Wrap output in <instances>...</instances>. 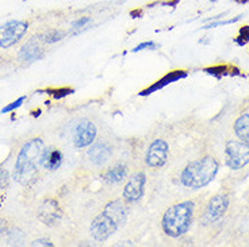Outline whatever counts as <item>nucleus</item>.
<instances>
[{"mask_svg":"<svg viewBox=\"0 0 249 247\" xmlns=\"http://www.w3.org/2000/svg\"><path fill=\"white\" fill-rule=\"evenodd\" d=\"M240 38H245V42L249 41V27L248 26H245L241 29V37Z\"/></svg>","mask_w":249,"mask_h":247,"instance_id":"a878e982","label":"nucleus"},{"mask_svg":"<svg viewBox=\"0 0 249 247\" xmlns=\"http://www.w3.org/2000/svg\"><path fill=\"white\" fill-rule=\"evenodd\" d=\"M52 95L56 98V99H61L64 96H67L69 93L73 92V89H71V88H64V89H56V91H50Z\"/></svg>","mask_w":249,"mask_h":247,"instance_id":"aec40b11","label":"nucleus"},{"mask_svg":"<svg viewBox=\"0 0 249 247\" xmlns=\"http://www.w3.org/2000/svg\"><path fill=\"white\" fill-rule=\"evenodd\" d=\"M168 143L162 139H157L152 143L146 153V165L152 169H159L165 165L168 160Z\"/></svg>","mask_w":249,"mask_h":247,"instance_id":"0eeeda50","label":"nucleus"},{"mask_svg":"<svg viewBox=\"0 0 249 247\" xmlns=\"http://www.w3.org/2000/svg\"><path fill=\"white\" fill-rule=\"evenodd\" d=\"M112 154V150L111 148L106 145V143H102L98 142L92 145L89 150L87 151V157L88 160L92 162L93 165H96V166H103V165H106L107 161L111 158Z\"/></svg>","mask_w":249,"mask_h":247,"instance_id":"f8f14e48","label":"nucleus"},{"mask_svg":"<svg viewBox=\"0 0 249 247\" xmlns=\"http://www.w3.org/2000/svg\"><path fill=\"white\" fill-rule=\"evenodd\" d=\"M89 22H91V19L89 18H81L79 19V20H76L75 23L72 25V27H73V29H80V27H83L86 23H89Z\"/></svg>","mask_w":249,"mask_h":247,"instance_id":"5701e85b","label":"nucleus"},{"mask_svg":"<svg viewBox=\"0 0 249 247\" xmlns=\"http://www.w3.org/2000/svg\"><path fill=\"white\" fill-rule=\"evenodd\" d=\"M31 246H53V243L48 239H38L31 243Z\"/></svg>","mask_w":249,"mask_h":247,"instance_id":"b1692460","label":"nucleus"},{"mask_svg":"<svg viewBox=\"0 0 249 247\" xmlns=\"http://www.w3.org/2000/svg\"><path fill=\"white\" fill-rule=\"evenodd\" d=\"M64 35H65V34H64L62 31L50 30L49 33H46L42 38H44V41L46 42V44H54V42H57V41L62 39Z\"/></svg>","mask_w":249,"mask_h":247,"instance_id":"a211bd4d","label":"nucleus"},{"mask_svg":"<svg viewBox=\"0 0 249 247\" xmlns=\"http://www.w3.org/2000/svg\"><path fill=\"white\" fill-rule=\"evenodd\" d=\"M225 161L226 165L238 170L249 164V143L240 141H231L225 146Z\"/></svg>","mask_w":249,"mask_h":247,"instance_id":"39448f33","label":"nucleus"},{"mask_svg":"<svg viewBox=\"0 0 249 247\" xmlns=\"http://www.w3.org/2000/svg\"><path fill=\"white\" fill-rule=\"evenodd\" d=\"M44 56V51L42 49L38 46L36 42H29V44H26L22 50H20V53H19V57L23 60V61L27 62H33V61H37L39 58H42Z\"/></svg>","mask_w":249,"mask_h":247,"instance_id":"2eb2a0df","label":"nucleus"},{"mask_svg":"<svg viewBox=\"0 0 249 247\" xmlns=\"http://www.w3.org/2000/svg\"><path fill=\"white\" fill-rule=\"evenodd\" d=\"M126 220V208L121 200H114L106 205L99 216L91 224V235L95 241L105 242L111 236L122 223Z\"/></svg>","mask_w":249,"mask_h":247,"instance_id":"7ed1b4c3","label":"nucleus"},{"mask_svg":"<svg viewBox=\"0 0 249 247\" xmlns=\"http://www.w3.org/2000/svg\"><path fill=\"white\" fill-rule=\"evenodd\" d=\"M8 185V173L0 167V189H4Z\"/></svg>","mask_w":249,"mask_h":247,"instance_id":"412c9836","label":"nucleus"},{"mask_svg":"<svg viewBox=\"0 0 249 247\" xmlns=\"http://www.w3.org/2000/svg\"><path fill=\"white\" fill-rule=\"evenodd\" d=\"M45 146L41 139H31L19 151L18 158L14 169V180L22 185H27L34 180L38 173V166H41L42 153Z\"/></svg>","mask_w":249,"mask_h":247,"instance_id":"f257e3e1","label":"nucleus"},{"mask_svg":"<svg viewBox=\"0 0 249 247\" xmlns=\"http://www.w3.org/2000/svg\"><path fill=\"white\" fill-rule=\"evenodd\" d=\"M234 132L236 135L243 141V142L249 143V115L243 114L241 116L237 117L234 122Z\"/></svg>","mask_w":249,"mask_h":247,"instance_id":"dca6fc26","label":"nucleus"},{"mask_svg":"<svg viewBox=\"0 0 249 247\" xmlns=\"http://www.w3.org/2000/svg\"><path fill=\"white\" fill-rule=\"evenodd\" d=\"M7 231V222L4 219H0V236L6 234Z\"/></svg>","mask_w":249,"mask_h":247,"instance_id":"393cba45","label":"nucleus"},{"mask_svg":"<svg viewBox=\"0 0 249 247\" xmlns=\"http://www.w3.org/2000/svg\"><path fill=\"white\" fill-rule=\"evenodd\" d=\"M26 100V96H22V98H19L18 100H15V101H13L11 104L6 105L4 108H1V111H0V114H7V112H11L14 111V110H17V108H19L20 105H22V103Z\"/></svg>","mask_w":249,"mask_h":247,"instance_id":"6ab92c4d","label":"nucleus"},{"mask_svg":"<svg viewBox=\"0 0 249 247\" xmlns=\"http://www.w3.org/2000/svg\"><path fill=\"white\" fill-rule=\"evenodd\" d=\"M186 77H187V72H184V70H174V72H171V73H168L167 76H164L160 81L155 82L152 87H149L148 89L142 91L140 95H141V96L150 95V93H153L156 92V91H159V89H161V88H164L165 85H168V84H171V82H174V81H179L180 79H186Z\"/></svg>","mask_w":249,"mask_h":247,"instance_id":"4468645a","label":"nucleus"},{"mask_svg":"<svg viewBox=\"0 0 249 247\" xmlns=\"http://www.w3.org/2000/svg\"><path fill=\"white\" fill-rule=\"evenodd\" d=\"M62 164V153L57 148H45L42 153V160H41V166L45 167L46 170H56L61 166Z\"/></svg>","mask_w":249,"mask_h":247,"instance_id":"ddd939ff","label":"nucleus"},{"mask_svg":"<svg viewBox=\"0 0 249 247\" xmlns=\"http://www.w3.org/2000/svg\"><path fill=\"white\" fill-rule=\"evenodd\" d=\"M229 207V198L226 195H217L209 201L206 207L205 214H203V222L214 223L218 222L221 217L224 216L225 212Z\"/></svg>","mask_w":249,"mask_h":247,"instance_id":"6e6552de","label":"nucleus"},{"mask_svg":"<svg viewBox=\"0 0 249 247\" xmlns=\"http://www.w3.org/2000/svg\"><path fill=\"white\" fill-rule=\"evenodd\" d=\"M29 25L22 20H10L0 26V48H10L18 42L27 31Z\"/></svg>","mask_w":249,"mask_h":247,"instance_id":"423d86ee","label":"nucleus"},{"mask_svg":"<svg viewBox=\"0 0 249 247\" xmlns=\"http://www.w3.org/2000/svg\"><path fill=\"white\" fill-rule=\"evenodd\" d=\"M194 219V203L193 201H183L169 207L162 216V230L164 232L172 236L179 238L190 230Z\"/></svg>","mask_w":249,"mask_h":247,"instance_id":"20e7f679","label":"nucleus"},{"mask_svg":"<svg viewBox=\"0 0 249 247\" xmlns=\"http://www.w3.org/2000/svg\"><path fill=\"white\" fill-rule=\"evenodd\" d=\"M38 217L45 224L53 226L61 219V208H60V205L56 200L48 198L41 204V207L38 210Z\"/></svg>","mask_w":249,"mask_h":247,"instance_id":"9b49d317","label":"nucleus"},{"mask_svg":"<svg viewBox=\"0 0 249 247\" xmlns=\"http://www.w3.org/2000/svg\"><path fill=\"white\" fill-rule=\"evenodd\" d=\"M146 184V177L142 172H138V173L133 174L127 184L124 185V198L126 201H138L140 198H142L143 195V188Z\"/></svg>","mask_w":249,"mask_h":247,"instance_id":"1a4fd4ad","label":"nucleus"},{"mask_svg":"<svg viewBox=\"0 0 249 247\" xmlns=\"http://www.w3.org/2000/svg\"><path fill=\"white\" fill-rule=\"evenodd\" d=\"M95 136H96L95 124L87 120V119H83L76 127L75 135H73V143H75L76 148H86V146L93 142Z\"/></svg>","mask_w":249,"mask_h":247,"instance_id":"9d476101","label":"nucleus"},{"mask_svg":"<svg viewBox=\"0 0 249 247\" xmlns=\"http://www.w3.org/2000/svg\"><path fill=\"white\" fill-rule=\"evenodd\" d=\"M156 45L153 44V42H143V44L138 45L137 48H134L133 49V51L136 53V51H140V50H143V49H153Z\"/></svg>","mask_w":249,"mask_h":247,"instance_id":"4be33fe9","label":"nucleus"},{"mask_svg":"<svg viewBox=\"0 0 249 247\" xmlns=\"http://www.w3.org/2000/svg\"><path fill=\"white\" fill-rule=\"evenodd\" d=\"M218 161L212 155L193 161L187 165L180 173V182L187 188L200 189L209 185L218 173Z\"/></svg>","mask_w":249,"mask_h":247,"instance_id":"f03ea898","label":"nucleus"},{"mask_svg":"<svg viewBox=\"0 0 249 247\" xmlns=\"http://www.w3.org/2000/svg\"><path fill=\"white\" fill-rule=\"evenodd\" d=\"M126 174H127V169L124 165H115L103 174V179L106 180L108 184H118L126 177Z\"/></svg>","mask_w":249,"mask_h":247,"instance_id":"f3484780","label":"nucleus"}]
</instances>
